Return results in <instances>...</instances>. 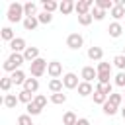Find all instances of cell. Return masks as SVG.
Wrapping results in <instances>:
<instances>
[{"label": "cell", "instance_id": "cell-1", "mask_svg": "<svg viewBox=\"0 0 125 125\" xmlns=\"http://www.w3.org/2000/svg\"><path fill=\"white\" fill-rule=\"evenodd\" d=\"M8 21L10 23H18V21H23L25 20V12H23V4L20 2H12L8 6V14H6Z\"/></svg>", "mask_w": 125, "mask_h": 125}, {"label": "cell", "instance_id": "cell-2", "mask_svg": "<svg viewBox=\"0 0 125 125\" xmlns=\"http://www.w3.org/2000/svg\"><path fill=\"white\" fill-rule=\"evenodd\" d=\"M25 62V59H23V53H12L6 61H4V70L6 72H16V70H20V66Z\"/></svg>", "mask_w": 125, "mask_h": 125}, {"label": "cell", "instance_id": "cell-3", "mask_svg": "<svg viewBox=\"0 0 125 125\" xmlns=\"http://www.w3.org/2000/svg\"><path fill=\"white\" fill-rule=\"evenodd\" d=\"M47 66H49V62L39 57L37 61H33V62L29 64V72H31L33 78H39V76H43V74L47 72Z\"/></svg>", "mask_w": 125, "mask_h": 125}, {"label": "cell", "instance_id": "cell-4", "mask_svg": "<svg viewBox=\"0 0 125 125\" xmlns=\"http://www.w3.org/2000/svg\"><path fill=\"white\" fill-rule=\"evenodd\" d=\"M92 6H96V2H94V0H78V2H76V6H74V12H76L78 16L90 14V8H92Z\"/></svg>", "mask_w": 125, "mask_h": 125}, {"label": "cell", "instance_id": "cell-5", "mask_svg": "<svg viewBox=\"0 0 125 125\" xmlns=\"http://www.w3.org/2000/svg\"><path fill=\"white\" fill-rule=\"evenodd\" d=\"M82 45H84V37H82L80 33H70V35L66 37V47H68V49H74V51H76V49H80Z\"/></svg>", "mask_w": 125, "mask_h": 125}, {"label": "cell", "instance_id": "cell-6", "mask_svg": "<svg viewBox=\"0 0 125 125\" xmlns=\"http://www.w3.org/2000/svg\"><path fill=\"white\" fill-rule=\"evenodd\" d=\"M62 84H64V88L66 90H74V88H78V76L74 74V72H66L64 76H62Z\"/></svg>", "mask_w": 125, "mask_h": 125}, {"label": "cell", "instance_id": "cell-7", "mask_svg": "<svg viewBox=\"0 0 125 125\" xmlns=\"http://www.w3.org/2000/svg\"><path fill=\"white\" fill-rule=\"evenodd\" d=\"M47 74H49L51 78H59V76H62V64H61L59 61H51L49 66H47Z\"/></svg>", "mask_w": 125, "mask_h": 125}, {"label": "cell", "instance_id": "cell-8", "mask_svg": "<svg viewBox=\"0 0 125 125\" xmlns=\"http://www.w3.org/2000/svg\"><path fill=\"white\" fill-rule=\"evenodd\" d=\"M80 78H82V82H90L92 84V80L98 78V70L94 66H84L82 72H80Z\"/></svg>", "mask_w": 125, "mask_h": 125}, {"label": "cell", "instance_id": "cell-9", "mask_svg": "<svg viewBox=\"0 0 125 125\" xmlns=\"http://www.w3.org/2000/svg\"><path fill=\"white\" fill-rule=\"evenodd\" d=\"M10 49H12V53H23V51L27 49L25 39H23V37H16V39L10 43Z\"/></svg>", "mask_w": 125, "mask_h": 125}, {"label": "cell", "instance_id": "cell-10", "mask_svg": "<svg viewBox=\"0 0 125 125\" xmlns=\"http://www.w3.org/2000/svg\"><path fill=\"white\" fill-rule=\"evenodd\" d=\"M23 59H25V62H33V61H37L39 59V49L37 47H27L25 51H23Z\"/></svg>", "mask_w": 125, "mask_h": 125}, {"label": "cell", "instance_id": "cell-11", "mask_svg": "<svg viewBox=\"0 0 125 125\" xmlns=\"http://www.w3.org/2000/svg\"><path fill=\"white\" fill-rule=\"evenodd\" d=\"M88 59H90V61H98V62H100V61L104 59V49H102V47L92 45V47L88 49Z\"/></svg>", "mask_w": 125, "mask_h": 125}, {"label": "cell", "instance_id": "cell-12", "mask_svg": "<svg viewBox=\"0 0 125 125\" xmlns=\"http://www.w3.org/2000/svg\"><path fill=\"white\" fill-rule=\"evenodd\" d=\"M74 6H76V4H74L72 0H62V2L59 4V12H61L62 16H68V14L74 12Z\"/></svg>", "mask_w": 125, "mask_h": 125}, {"label": "cell", "instance_id": "cell-13", "mask_svg": "<svg viewBox=\"0 0 125 125\" xmlns=\"http://www.w3.org/2000/svg\"><path fill=\"white\" fill-rule=\"evenodd\" d=\"M10 78H12V82H14L16 86H23V84H25V80H27V78H25V72H23L21 68H20V70H16V72H12V74H10Z\"/></svg>", "mask_w": 125, "mask_h": 125}, {"label": "cell", "instance_id": "cell-14", "mask_svg": "<svg viewBox=\"0 0 125 125\" xmlns=\"http://www.w3.org/2000/svg\"><path fill=\"white\" fill-rule=\"evenodd\" d=\"M64 84H62V78H51L49 80V90L51 94H57V92H62Z\"/></svg>", "mask_w": 125, "mask_h": 125}, {"label": "cell", "instance_id": "cell-15", "mask_svg": "<svg viewBox=\"0 0 125 125\" xmlns=\"http://www.w3.org/2000/svg\"><path fill=\"white\" fill-rule=\"evenodd\" d=\"M2 104H4L8 109H14V107L20 104V98H18V96H14V94H6V96H4V100H2Z\"/></svg>", "mask_w": 125, "mask_h": 125}, {"label": "cell", "instance_id": "cell-16", "mask_svg": "<svg viewBox=\"0 0 125 125\" xmlns=\"http://www.w3.org/2000/svg\"><path fill=\"white\" fill-rule=\"evenodd\" d=\"M90 94H94L92 84H90V82H80V84H78V96L86 98V96H90Z\"/></svg>", "mask_w": 125, "mask_h": 125}, {"label": "cell", "instance_id": "cell-17", "mask_svg": "<svg viewBox=\"0 0 125 125\" xmlns=\"http://www.w3.org/2000/svg\"><path fill=\"white\" fill-rule=\"evenodd\" d=\"M107 31H109V35H111V37H115V39H117V37L123 33V25H121L119 21H113V23H109Z\"/></svg>", "mask_w": 125, "mask_h": 125}, {"label": "cell", "instance_id": "cell-18", "mask_svg": "<svg viewBox=\"0 0 125 125\" xmlns=\"http://www.w3.org/2000/svg\"><path fill=\"white\" fill-rule=\"evenodd\" d=\"M23 90H27V92L35 94V92L39 90V80H37V78H27V80H25V84H23Z\"/></svg>", "mask_w": 125, "mask_h": 125}, {"label": "cell", "instance_id": "cell-19", "mask_svg": "<svg viewBox=\"0 0 125 125\" xmlns=\"http://www.w3.org/2000/svg\"><path fill=\"white\" fill-rule=\"evenodd\" d=\"M0 37H2L4 41H8V43H12V41L16 39V35H14V29H12V27H8V25L0 29Z\"/></svg>", "mask_w": 125, "mask_h": 125}, {"label": "cell", "instance_id": "cell-20", "mask_svg": "<svg viewBox=\"0 0 125 125\" xmlns=\"http://www.w3.org/2000/svg\"><path fill=\"white\" fill-rule=\"evenodd\" d=\"M41 6H43V12H47V14H53L55 10H59V4L55 0H43Z\"/></svg>", "mask_w": 125, "mask_h": 125}, {"label": "cell", "instance_id": "cell-21", "mask_svg": "<svg viewBox=\"0 0 125 125\" xmlns=\"http://www.w3.org/2000/svg\"><path fill=\"white\" fill-rule=\"evenodd\" d=\"M23 12H25V18H35L37 16V6L33 2H25L23 4Z\"/></svg>", "mask_w": 125, "mask_h": 125}, {"label": "cell", "instance_id": "cell-22", "mask_svg": "<svg viewBox=\"0 0 125 125\" xmlns=\"http://www.w3.org/2000/svg\"><path fill=\"white\" fill-rule=\"evenodd\" d=\"M109 16H111V18H113L115 21H119V20H121V18L125 16V8H123V6H117V4H115V6L111 8V12H109Z\"/></svg>", "mask_w": 125, "mask_h": 125}, {"label": "cell", "instance_id": "cell-23", "mask_svg": "<svg viewBox=\"0 0 125 125\" xmlns=\"http://www.w3.org/2000/svg\"><path fill=\"white\" fill-rule=\"evenodd\" d=\"M21 23H23V27H25L27 31H33V29L39 25V20H37V16H35V18H25Z\"/></svg>", "mask_w": 125, "mask_h": 125}, {"label": "cell", "instance_id": "cell-24", "mask_svg": "<svg viewBox=\"0 0 125 125\" xmlns=\"http://www.w3.org/2000/svg\"><path fill=\"white\" fill-rule=\"evenodd\" d=\"M18 98H20V102H21V104H25V105H27V104H31V102H33V98H35V96H33L31 92H27V90H21V92L18 94Z\"/></svg>", "mask_w": 125, "mask_h": 125}, {"label": "cell", "instance_id": "cell-25", "mask_svg": "<svg viewBox=\"0 0 125 125\" xmlns=\"http://www.w3.org/2000/svg\"><path fill=\"white\" fill-rule=\"evenodd\" d=\"M115 6V2H111V0H96V8H100V10H109L111 12V8Z\"/></svg>", "mask_w": 125, "mask_h": 125}, {"label": "cell", "instance_id": "cell-26", "mask_svg": "<svg viewBox=\"0 0 125 125\" xmlns=\"http://www.w3.org/2000/svg\"><path fill=\"white\" fill-rule=\"evenodd\" d=\"M76 121H78V117H76L74 111H66V113L62 115V123H64V125H74Z\"/></svg>", "mask_w": 125, "mask_h": 125}, {"label": "cell", "instance_id": "cell-27", "mask_svg": "<svg viewBox=\"0 0 125 125\" xmlns=\"http://www.w3.org/2000/svg\"><path fill=\"white\" fill-rule=\"evenodd\" d=\"M14 86V82H12V78L10 76H4V78H0V90L2 92H10V88Z\"/></svg>", "mask_w": 125, "mask_h": 125}, {"label": "cell", "instance_id": "cell-28", "mask_svg": "<svg viewBox=\"0 0 125 125\" xmlns=\"http://www.w3.org/2000/svg\"><path fill=\"white\" fill-rule=\"evenodd\" d=\"M102 109H104V113H105V115H109V117H111V115H115V113H117V109H119V107H117V105H113V104H109V102H105V104L102 105Z\"/></svg>", "mask_w": 125, "mask_h": 125}, {"label": "cell", "instance_id": "cell-29", "mask_svg": "<svg viewBox=\"0 0 125 125\" xmlns=\"http://www.w3.org/2000/svg\"><path fill=\"white\" fill-rule=\"evenodd\" d=\"M113 64L119 68V72H125V55H115L113 57Z\"/></svg>", "mask_w": 125, "mask_h": 125}, {"label": "cell", "instance_id": "cell-30", "mask_svg": "<svg viewBox=\"0 0 125 125\" xmlns=\"http://www.w3.org/2000/svg\"><path fill=\"white\" fill-rule=\"evenodd\" d=\"M51 102H53V104H57V105H61V104H64V102H66V94H62V92L51 94Z\"/></svg>", "mask_w": 125, "mask_h": 125}, {"label": "cell", "instance_id": "cell-31", "mask_svg": "<svg viewBox=\"0 0 125 125\" xmlns=\"http://www.w3.org/2000/svg\"><path fill=\"white\" fill-rule=\"evenodd\" d=\"M25 109H27V115H39V113L43 111V109H41V107H39V105H37L35 102L27 104V105H25Z\"/></svg>", "mask_w": 125, "mask_h": 125}, {"label": "cell", "instance_id": "cell-32", "mask_svg": "<svg viewBox=\"0 0 125 125\" xmlns=\"http://www.w3.org/2000/svg\"><path fill=\"white\" fill-rule=\"evenodd\" d=\"M107 102L119 107V105H121V102H123V94H115V92H113V94H111V96L107 98Z\"/></svg>", "mask_w": 125, "mask_h": 125}, {"label": "cell", "instance_id": "cell-33", "mask_svg": "<svg viewBox=\"0 0 125 125\" xmlns=\"http://www.w3.org/2000/svg\"><path fill=\"white\" fill-rule=\"evenodd\" d=\"M37 20H39V23H51L53 21V14L41 12V14H37Z\"/></svg>", "mask_w": 125, "mask_h": 125}, {"label": "cell", "instance_id": "cell-34", "mask_svg": "<svg viewBox=\"0 0 125 125\" xmlns=\"http://www.w3.org/2000/svg\"><path fill=\"white\" fill-rule=\"evenodd\" d=\"M92 21H94L92 12H90V14H84V16H78V23H80V25H90Z\"/></svg>", "mask_w": 125, "mask_h": 125}, {"label": "cell", "instance_id": "cell-35", "mask_svg": "<svg viewBox=\"0 0 125 125\" xmlns=\"http://www.w3.org/2000/svg\"><path fill=\"white\" fill-rule=\"evenodd\" d=\"M98 72H111V62H105V61H100L98 66H96Z\"/></svg>", "mask_w": 125, "mask_h": 125}, {"label": "cell", "instance_id": "cell-36", "mask_svg": "<svg viewBox=\"0 0 125 125\" xmlns=\"http://www.w3.org/2000/svg\"><path fill=\"white\" fill-rule=\"evenodd\" d=\"M33 102H35V104H37L41 109H45V105H47V96H43V94H35Z\"/></svg>", "mask_w": 125, "mask_h": 125}, {"label": "cell", "instance_id": "cell-37", "mask_svg": "<svg viewBox=\"0 0 125 125\" xmlns=\"http://www.w3.org/2000/svg\"><path fill=\"white\" fill-rule=\"evenodd\" d=\"M113 84L119 86V88H125V72H117L115 78H113Z\"/></svg>", "mask_w": 125, "mask_h": 125}, {"label": "cell", "instance_id": "cell-38", "mask_svg": "<svg viewBox=\"0 0 125 125\" xmlns=\"http://www.w3.org/2000/svg\"><path fill=\"white\" fill-rule=\"evenodd\" d=\"M92 18H94V20H96V21H102V20H104V18H105V12H104V10H100V8H96V6H94V10H92Z\"/></svg>", "mask_w": 125, "mask_h": 125}, {"label": "cell", "instance_id": "cell-39", "mask_svg": "<svg viewBox=\"0 0 125 125\" xmlns=\"http://www.w3.org/2000/svg\"><path fill=\"white\" fill-rule=\"evenodd\" d=\"M109 78H111V72H98V82L100 84H109L111 82Z\"/></svg>", "mask_w": 125, "mask_h": 125}, {"label": "cell", "instance_id": "cell-40", "mask_svg": "<svg viewBox=\"0 0 125 125\" xmlns=\"http://www.w3.org/2000/svg\"><path fill=\"white\" fill-rule=\"evenodd\" d=\"M33 121H31V115H27V113H23V115H20L18 117V125H31Z\"/></svg>", "mask_w": 125, "mask_h": 125}, {"label": "cell", "instance_id": "cell-41", "mask_svg": "<svg viewBox=\"0 0 125 125\" xmlns=\"http://www.w3.org/2000/svg\"><path fill=\"white\" fill-rule=\"evenodd\" d=\"M102 92L109 98V96L113 94V84H111V82H109V84H102Z\"/></svg>", "mask_w": 125, "mask_h": 125}, {"label": "cell", "instance_id": "cell-42", "mask_svg": "<svg viewBox=\"0 0 125 125\" xmlns=\"http://www.w3.org/2000/svg\"><path fill=\"white\" fill-rule=\"evenodd\" d=\"M76 125H90V119H86V117H80V119L76 121Z\"/></svg>", "mask_w": 125, "mask_h": 125}, {"label": "cell", "instance_id": "cell-43", "mask_svg": "<svg viewBox=\"0 0 125 125\" xmlns=\"http://www.w3.org/2000/svg\"><path fill=\"white\" fill-rule=\"evenodd\" d=\"M121 117L125 119V107H121Z\"/></svg>", "mask_w": 125, "mask_h": 125}, {"label": "cell", "instance_id": "cell-44", "mask_svg": "<svg viewBox=\"0 0 125 125\" xmlns=\"http://www.w3.org/2000/svg\"><path fill=\"white\" fill-rule=\"evenodd\" d=\"M123 55H125V47H123Z\"/></svg>", "mask_w": 125, "mask_h": 125}, {"label": "cell", "instance_id": "cell-45", "mask_svg": "<svg viewBox=\"0 0 125 125\" xmlns=\"http://www.w3.org/2000/svg\"><path fill=\"white\" fill-rule=\"evenodd\" d=\"M123 100H125V92H123Z\"/></svg>", "mask_w": 125, "mask_h": 125}, {"label": "cell", "instance_id": "cell-46", "mask_svg": "<svg viewBox=\"0 0 125 125\" xmlns=\"http://www.w3.org/2000/svg\"><path fill=\"white\" fill-rule=\"evenodd\" d=\"M31 125H35V123H31Z\"/></svg>", "mask_w": 125, "mask_h": 125}, {"label": "cell", "instance_id": "cell-47", "mask_svg": "<svg viewBox=\"0 0 125 125\" xmlns=\"http://www.w3.org/2000/svg\"><path fill=\"white\" fill-rule=\"evenodd\" d=\"M74 125H76V123H74Z\"/></svg>", "mask_w": 125, "mask_h": 125}]
</instances>
